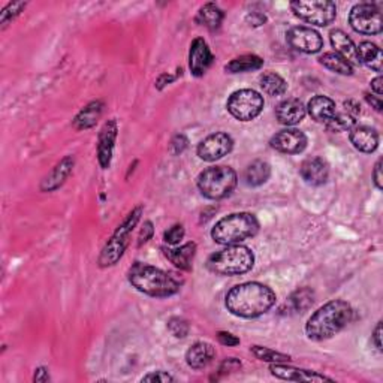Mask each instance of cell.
<instances>
[{"label": "cell", "mask_w": 383, "mask_h": 383, "mask_svg": "<svg viewBox=\"0 0 383 383\" xmlns=\"http://www.w3.org/2000/svg\"><path fill=\"white\" fill-rule=\"evenodd\" d=\"M263 66V60L256 55H244L231 60L225 66L229 73H246L252 71H258Z\"/></svg>", "instance_id": "obj_30"}, {"label": "cell", "mask_w": 383, "mask_h": 383, "mask_svg": "<svg viewBox=\"0 0 383 383\" xmlns=\"http://www.w3.org/2000/svg\"><path fill=\"white\" fill-rule=\"evenodd\" d=\"M263 96L252 89H241L233 92L226 102L229 114L240 122H252L263 110Z\"/></svg>", "instance_id": "obj_9"}, {"label": "cell", "mask_w": 383, "mask_h": 383, "mask_svg": "<svg viewBox=\"0 0 383 383\" xmlns=\"http://www.w3.org/2000/svg\"><path fill=\"white\" fill-rule=\"evenodd\" d=\"M349 23L358 34L379 35L383 29L382 13L375 3H358L349 14Z\"/></svg>", "instance_id": "obj_10"}, {"label": "cell", "mask_w": 383, "mask_h": 383, "mask_svg": "<svg viewBox=\"0 0 383 383\" xmlns=\"http://www.w3.org/2000/svg\"><path fill=\"white\" fill-rule=\"evenodd\" d=\"M241 367V363L237 358H228L225 363L220 366L222 373H229V371H236Z\"/></svg>", "instance_id": "obj_43"}, {"label": "cell", "mask_w": 383, "mask_h": 383, "mask_svg": "<svg viewBox=\"0 0 383 383\" xmlns=\"http://www.w3.org/2000/svg\"><path fill=\"white\" fill-rule=\"evenodd\" d=\"M270 145L284 154H300L307 147V136L300 129L287 127L271 138Z\"/></svg>", "instance_id": "obj_13"}, {"label": "cell", "mask_w": 383, "mask_h": 383, "mask_svg": "<svg viewBox=\"0 0 383 383\" xmlns=\"http://www.w3.org/2000/svg\"><path fill=\"white\" fill-rule=\"evenodd\" d=\"M270 371L274 377L289 382H333L331 377L319 375L312 370L296 368L292 366L284 364H271Z\"/></svg>", "instance_id": "obj_15"}, {"label": "cell", "mask_w": 383, "mask_h": 383, "mask_svg": "<svg viewBox=\"0 0 383 383\" xmlns=\"http://www.w3.org/2000/svg\"><path fill=\"white\" fill-rule=\"evenodd\" d=\"M356 124V115L347 113L346 110L343 113H337L331 120L328 122L326 127L333 132H343V131H350L354 129Z\"/></svg>", "instance_id": "obj_34"}, {"label": "cell", "mask_w": 383, "mask_h": 383, "mask_svg": "<svg viewBox=\"0 0 383 383\" xmlns=\"http://www.w3.org/2000/svg\"><path fill=\"white\" fill-rule=\"evenodd\" d=\"M175 379L171 376V375H168L166 371H153V373H148L147 376L143 377V382H174Z\"/></svg>", "instance_id": "obj_40"}, {"label": "cell", "mask_w": 383, "mask_h": 383, "mask_svg": "<svg viewBox=\"0 0 383 383\" xmlns=\"http://www.w3.org/2000/svg\"><path fill=\"white\" fill-rule=\"evenodd\" d=\"M349 140L361 153H373L379 147V135L368 126H355L350 129Z\"/></svg>", "instance_id": "obj_20"}, {"label": "cell", "mask_w": 383, "mask_h": 383, "mask_svg": "<svg viewBox=\"0 0 383 383\" xmlns=\"http://www.w3.org/2000/svg\"><path fill=\"white\" fill-rule=\"evenodd\" d=\"M305 110L316 123H322L326 126L335 114V102L329 99L328 96L317 94L308 101Z\"/></svg>", "instance_id": "obj_21"}, {"label": "cell", "mask_w": 383, "mask_h": 383, "mask_svg": "<svg viewBox=\"0 0 383 383\" xmlns=\"http://www.w3.org/2000/svg\"><path fill=\"white\" fill-rule=\"evenodd\" d=\"M356 55L359 63H364V65L370 69H373L376 72H382V62H383V55L382 50L373 44V42L364 41L361 42L359 47H356Z\"/></svg>", "instance_id": "obj_27"}, {"label": "cell", "mask_w": 383, "mask_h": 383, "mask_svg": "<svg viewBox=\"0 0 383 383\" xmlns=\"http://www.w3.org/2000/svg\"><path fill=\"white\" fill-rule=\"evenodd\" d=\"M164 254L168 261H171L177 268L189 271L192 270V262H194L195 253H196V244L195 243H187L182 247L171 249V247H164Z\"/></svg>", "instance_id": "obj_24"}, {"label": "cell", "mask_w": 383, "mask_h": 383, "mask_svg": "<svg viewBox=\"0 0 383 383\" xmlns=\"http://www.w3.org/2000/svg\"><path fill=\"white\" fill-rule=\"evenodd\" d=\"M275 294L267 284L246 282L233 286L226 294L225 305L228 312L237 317L254 319L271 310L275 304Z\"/></svg>", "instance_id": "obj_1"}, {"label": "cell", "mask_w": 383, "mask_h": 383, "mask_svg": "<svg viewBox=\"0 0 383 383\" xmlns=\"http://www.w3.org/2000/svg\"><path fill=\"white\" fill-rule=\"evenodd\" d=\"M187 138L185 135H175L171 141V153L173 154H182L187 148Z\"/></svg>", "instance_id": "obj_38"}, {"label": "cell", "mask_w": 383, "mask_h": 383, "mask_svg": "<svg viewBox=\"0 0 383 383\" xmlns=\"http://www.w3.org/2000/svg\"><path fill=\"white\" fill-rule=\"evenodd\" d=\"M174 80H175V78H174L173 75H169V73H164V75L159 77V80L156 81V87H157L159 90H161V89H164V87L166 86V84H169V82L174 81Z\"/></svg>", "instance_id": "obj_48"}, {"label": "cell", "mask_w": 383, "mask_h": 383, "mask_svg": "<svg viewBox=\"0 0 383 383\" xmlns=\"http://www.w3.org/2000/svg\"><path fill=\"white\" fill-rule=\"evenodd\" d=\"M380 337H382V322H379V324L376 325V329H375V333H373L375 345H376L377 350H380V352H382V342H380Z\"/></svg>", "instance_id": "obj_49"}, {"label": "cell", "mask_w": 383, "mask_h": 383, "mask_svg": "<svg viewBox=\"0 0 383 383\" xmlns=\"http://www.w3.org/2000/svg\"><path fill=\"white\" fill-rule=\"evenodd\" d=\"M168 329L175 338H185L189 334V324L182 317H171L168 321Z\"/></svg>", "instance_id": "obj_36"}, {"label": "cell", "mask_w": 383, "mask_h": 383, "mask_svg": "<svg viewBox=\"0 0 383 383\" xmlns=\"http://www.w3.org/2000/svg\"><path fill=\"white\" fill-rule=\"evenodd\" d=\"M127 279L138 292L153 298H168L180 291V283L171 274L141 262L129 270Z\"/></svg>", "instance_id": "obj_3"}, {"label": "cell", "mask_w": 383, "mask_h": 383, "mask_svg": "<svg viewBox=\"0 0 383 383\" xmlns=\"http://www.w3.org/2000/svg\"><path fill=\"white\" fill-rule=\"evenodd\" d=\"M373 182L379 190L383 189V177H382V159H379L373 169Z\"/></svg>", "instance_id": "obj_44"}, {"label": "cell", "mask_w": 383, "mask_h": 383, "mask_svg": "<svg viewBox=\"0 0 383 383\" xmlns=\"http://www.w3.org/2000/svg\"><path fill=\"white\" fill-rule=\"evenodd\" d=\"M317 60L322 66L338 73V75H352L354 73V66L345 57L337 55V52H324Z\"/></svg>", "instance_id": "obj_31"}, {"label": "cell", "mask_w": 383, "mask_h": 383, "mask_svg": "<svg viewBox=\"0 0 383 383\" xmlns=\"http://www.w3.org/2000/svg\"><path fill=\"white\" fill-rule=\"evenodd\" d=\"M223 18H225V13L216 3H205L199 9L196 15L198 23L210 30L219 29Z\"/></svg>", "instance_id": "obj_29"}, {"label": "cell", "mask_w": 383, "mask_h": 383, "mask_svg": "<svg viewBox=\"0 0 383 383\" xmlns=\"http://www.w3.org/2000/svg\"><path fill=\"white\" fill-rule=\"evenodd\" d=\"M103 110V103L101 101H93L90 102L86 108H82L78 115L73 120V127L77 131H86L90 129L99 120V117Z\"/></svg>", "instance_id": "obj_28"}, {"label": "cell", "mask_w": 383, "mask_h": 383, "mask_svg": "<svg viewBox=\"0 0 383 383\" xmlns=\"http://www.w3.org/2000/svg\"><path fill=\"white\" fill-rule=\"evenodd\" d=\"M259 86L270 96H282L287 90V82L275 72H263L259 77Z\"/></svg>", "instance_id": "obj_32"}, {"label": "cell", "mask_w": 383, "mask_h": 383, "mask_svg": "<svg viewBox=\"0 0 383 383\" xmlns=\"http://www.w3.org/2000/svg\"><path fill=\"white\" fill-rule=\"evenodd\" d=\"M35 377L34 380L35 382H48L50 380V375H48V368L45 367H39L38 370H35Z\"/></svg>", "instance_id": "obj_46"}, {"label": "cell", "mask_w": 383, "mask_h": 383, "mask_svg": "<svg viewBox=\"0 0 383 383\" xmlns=\"http://www.w3.org/2000/svg\"><path fill=\"white\" fill-rule=\"evenodd\" d=\"M286 41L294 50L304 52V55H316L324 48L321 34L305 26L291 27L286 34Z\"/></svg>", "instance_id": "obj_11"}, {"label": "cell", "mask_w": 383, "mask_h": 383, "mask_svg": "<svg viewBox=\"0 0 383 383\" xmlns=\"http://www.w3.org/2000/svg\"><path fill=\"white\" fill-rule=\"evenodd\" d=\"M117 138V122L113 119L108 123H105L99 135L98 144V161L103 169H106L111 164L114 143Z\"/></svg>", "instance_id": "obj_18"}, {"label": "cell", "mask_w": 383, "mask_h": 383, "mask_svg": "<svg viewBox=\"0 0 383 383\" xmlns=\"http://www.w3.org/2000/svg\"><path fill=\"white\" fill-rule=\"evenodd\" d=\"M72 168H73V157L66 156L65 159H63V161H60L56 165V168L52 169L44 182H42L41 189L44 192H51V190L59 189L63 183L66 182V178L72 173Z\"/></svg>", "instance_id": "obj_25"}, {"label": "cell", "mask_w": 383, "mask_h": 383, "mask_svg": "<svg viewBox=\"0 0 383 383\" xmlns=\"http://www.w3.org/2000/svg\"><path fill=\"white\" fill-rule=\"evenodd\" d=\"M300 174L308 186H322L328 182L329 166L322 157L313 156L301 164Z\"/></svg>", "instance_id": "obj_16"}, {"label": "cell", "mask_w": 383, "mask_h": 383, "mask_svg": "<svg viewBox=\"0 0 383 383\" xmlns=\"http://www.w3.org/2000/svg\"><path fill=\"white\" fill-rule=\"evenodd\" d=\"M233 148L232 138L225 132H216L204 138L196 148V154L201 161L216 162L228 156Z\"/></svg>", "instance_id": "obj_12"}, {"label": "cell", "mask_w": 383, "mask_h": 383, "mask_svg": "<svg viewBox=\"0 0 383 383\" xmlns=\"http://www.w3.org/2000/svg\"><path fill=\"white\" fill-rule=\"evenodd\" d=\"M254 265L253 252L240 244L228 246L212 253L207 261V268L217 275H241L249 273Z\"/></svg>", "instance_id": "obj_5"}, {"label": "cell", "mask_w": 383, "mask_h": 383, "mask_svg": "<svg viewBox=\"0 0 383 383\" xmlns=\"http://www.w3.org/2000/svg\"><path fill=\"white\" fill-rule=\"evenodd\" d=\"M366 101L371 105V108H375L377 113H382V99H380V96H371L370 93H366Z\"/></svg>", "instance_id": "obj_45"}, {"label": "cell", "mask_w": 383, "mask_h": 383, "mask_svg": "<svg viewBox=\"0 0 383 383\" xmlns=\"http://www.w3.org/2000/svg\"><path fill=\"white\" fill-rule=\"evenodd\" d=\"M354 321V308L347 301L333 300L308 317L305 335L313 342H324L333 338Z\"/></svg>", "instance_id": "obj_2"}, {"label": "cell", "mask_w": 383, "mask_h": 383, "mask_svg": "<svg viewBox=\"0 0 383 383\" xmlns=\"http://www.w3.org/2000/svg\"><path fill=\"white\" fill-rule=\"evenodd\" d=\"M185 233L186 232L182 225H174L165 232L164 240H165V243L169 244V246H177V244L182 243V240L185 238Z\"/></svg>", "instance_id": "obj_37"}, {"label": "cell", "mask_w": 383, "mask_h": 383, "mask_svg": "<svg viewBox=\"0 0 383 383\" xmlns=\"http://www.w3.org/2000/svg\"><path fill=\"white\" fill-rule=\"evenodd\" d=\"M259 231V222L252 212H232L220 219L211 229V238L222 246H233L254 237Z\"/></svg>", "instance_id": "obj_4"}, {"label": "cell", "mask_w": 383, "mask_h": 383, "mask_svg": "<svg viewBox=\"0 0 383 383\" xmlns=\"http://www.w3.org/2000/svg\"><path fill=\"white\" fill-rule=\"evenodd\" d=\"M212 52L202 38L194 39L189 50V68L194 77H202L212 65Z\"/></svg>", "instance_id": "obj_14"}, {"label": "cell", "mask_w": 383, "mask_h": 383, "mask_svg": "<svg viewBox=\"0 0 383 383\" xmlns=\"http://www.w3.org/2000/svg\"><path fill=\"white\" fill-rule=\"evenodd\" d=\"M291 9L298 18L317 27L329 26L337 17V6L329 0H296Z\"/></svg>", "instance_id": "obj_8"}, {"label": "cell", "mask_w": 383, "mask_h": 383, "mask_svg": "<svg viewBox=\"0 0 383 383\" xmlns=\"http://www.w3.org/2000/svg\"><path fill=\"white\" fill-rule=\"evenodd\" d=\"M307 110L300 99H286L275 108V117L283 126H295L304 120Z\"/></svg>", "instance_id": "obj_17"}, {"label": "cell", "mask_w": 383, "mask_h": 383, "mask_svg": "<svg viewBox=\"0 0 383 383\" xmlns=\"http://www.w3.org/2000/svg\"><path fill=\"white\" fill-rule=\"evenodd\" d=\"M250 352L258 359L263 361V363H270V364H284V363H289V361L292 359L289 355L275 352V350L270 347H263V346H252Z\"/></svg>", "instance_id": "obj_33"}, {"label": "cell", "mask_w": 383, "mask_h": 383, "mask_svg": "<svg viewBox=\"0 0 383 383\" xmlns=\"http://www.w3.org/2000/svg\"><path fill=\"white\" fill-rule=\"evenodd\" d=\"M271 175V166L263 161H254L244 169L243 180L249 187H259L268 182Z\"/></svg>", "instance_id": "obj_26"}, {"label": "cell", "mask_w": 383, "mask_h": 383, "mask_svg": "<svg viewBox=\"0 0 383 383\" xmlns=\"http://www.w3.org/2000/svg\"><path fill=\"white\" fill-rule=\"evenodd\" d=\"M27 3L24 2H13L8 3L5 6V9L2 10V17H0V23H2V29H5L10 21H13L15 17H18L21 13H23V9H26Z\"/></svg>", "instance_id": "obj_35"}, {"label": "cell", "mask_w": 383, "mask_h": 383, "mask_svg": "<svg viewBox=\"0 0 383 383\" xmlns=\"http://www.w3.org/2000/svg\"><path fill=\"white\" fill-rule=\"evenodd\" d=\"M153 233H154L153 223L152 222H145L141 232H140V237H138V246H143V244L150 241L152 237H153Z\"/></svg>", "instance_id": "obj_39"}, {"label": "cell", "mask_w": 383, "mask_h": 383, "mask_svg": "<svg viewBox=\"0 0 383 383\" xmlns=\"http://www.w3.org/2000/svg\"><path fill=\"white\" fill-rule=\"evenodd\" d=\"M329 41H331V45L335 48L337 55L345 57L352 66L359 65L356 47L354 44V41L350 39L343 30L340 29L331 30V34H329Z\"/></svg>", "instance_id": "obj_23"}, {"label": "cell", "mask_w": 383, "mask_h": 383, "mask_svg": "<svg viewBox=\"0 0 383 383\" xmlns=\"http://www.w3.org/2000/svg\"><path fill=\"white\" fill-rule=\"evenodd\" d=\"M238 183V175L231 166L219 165L202 171L196 178V186L202 196L220 201L231 196Z\"/></svg>", "instance_id": "obj_6"}, {"label": "cell", "mask_w": 383, "mask_h": 383, "mask_svg": "<svg viewBox=\"0 0 383 383\" xmlns=\"http://www.w3.org/2000/svg\"><path fill=\"white\" fill-rule=\"evenodd\" d=\"M217 338L219 342L223 345V346H228V347H232V346H238L240 345V338L237 335H233L228 331H220L217 333Z\"/></svg>", "instance_id": "obj_41"}, {"label": "cell", "mask_w": 383, "mask_h": 383, "mask_svg": "<svg viewBox=\"0 0 383 383\" xmlns=\"http://www.w3.org/2000/svg\"><path fill=\"white\" fill-rule=\"evenodd\" d=\"M141 215H143V207H136L126 216L122 225L117 226L115 232L113 233L111 238L106 241L105 247L102 249V253L99 256L101 267H111V265H115L122 259L127 244H129L131 232L136 226V223L140 222Z\"/></svg>", "instance_id": "obj_7"}, {"label": "cell", "mask_w": 383, "mask_h": 383, "mask_svg": "<svg viewBox=\"0 0 383 383\" xmlns=\"http://www.w3.org/2000/svg\"><path fill=\"white\" fill-rule=\"evenodd\" d=\"M215 358L216 349L211 343L207 342H198L194 346H190L186 352V363L194 370H202L208 367Z\"/></svg>", "instance_id": "obj_19"}, {"label": "cell", "mask_w": 383, "mask_h": 383, "mask_svg": "<svg viewBox=\"0 0 383 383\" xmlns=\"http://www.w3.org/2000/svg\"><path fill=\"white\" fill-rule=\"evenodd\" d=\"M371 90H373L377 96L383 94V78L380 75L371 81Z\"/></svg>", "instance_id": "obj_47"}, {"label": "cell", "mask_w": 383, "mask_h": 383, "mask_svg": "<svg viewBox=\"0 0 383 383\" xmlns=\"http://www.w3.org/2000/svg\"><path fill=\"white\" fill-rule=\"evenodd\" d=\"M246 21L249 23V26L261 27V26H263L265 23H267V17H265L263 14H261V13H250L246 17Z\"/></svg>", "instance_id": "obj_42"}, {"label": "cell", "mask_w": 383, "mask_h": 383, "mask_svg": "<svg viewBox=\"0 0 383 383\" xmlns=\"http://www.w3.org/2000/svg\"><path fill=\"white\" fill-rule=\"evenodd\" d=\"M315 292L310 287H301V289H296L287 298L284 305L280 308V312L284 315H298L307 312L315 304Z\"/></svg>", "instance_id": "obj_22"}]
</instances>
